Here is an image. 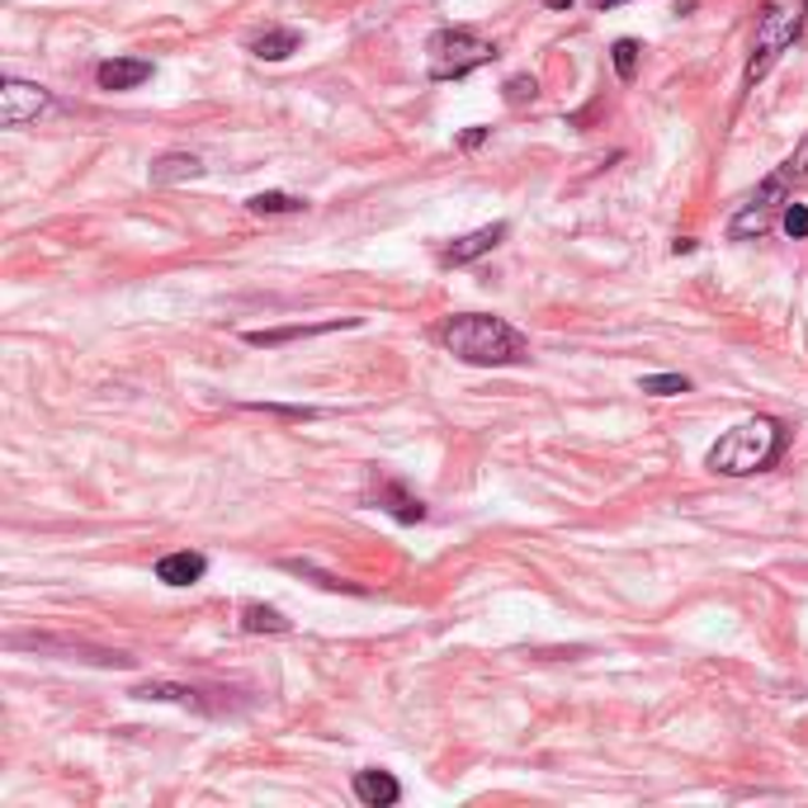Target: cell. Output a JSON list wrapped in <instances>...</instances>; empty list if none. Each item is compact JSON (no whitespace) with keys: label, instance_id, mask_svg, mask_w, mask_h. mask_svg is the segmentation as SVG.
I'll use <instances>...</instances> for the list:
<instances>
[{"label":"cell","instance_id":"21","mask_svg":"<svg viewBox=\"0 0 808 808\" xmlns=\"http://www.w3.org/2000/svg\"><path fill=\"white\" fill-rule=\"evenodd\" d=\"M534 95H539L534 76H511V81H506V104H530Z\"/></svg>","mask_w":808,"mask_h":808},{"label":"cell","instance_id":"12","mask_svg":"<svg viewBox=\"0 0 808 808\" xmlns=\"http://www.w3.org/2000/svg\"><path fill=\"white\" fill-rule=\"evenodd\" d=\"M341 326H355V317H336V322H317V326H279V331H246L251 345H284V341H298V336H322V331H341Z\"/></svg>","mask_w":808,"mask_h":808},{"label":"cell","instance_id":"18","mask_svg":"<svg viewBox=\"0 0 808 808\" xmlns=\"http://www.w3.org/2000/svg\"><path fill=\"white\" fill-rule=\"evenodd\" d=\"M639 388L653 392V398H676V392H690V378L686 374H647Z\"/></svg>","mask_w":808,"mask_h":808},{"label":"cell","instance_id":"6","mask_svg":"<svg viewBox=\"0 0 808 808\" xmlns=\"http://www.w3.org/2000/svg\"><path fill=\"white\" fill-rule=\"evenodd\" d=\"M47 109H53V95L43 86L20 81V76H5V81H0V123H5V129H24V123H34Z\"/></svg>","mask_w":808,"mask_h":808},{"label":"cell","instance_id":"3","mask_svg":"<svg viewBox=\"0 0 808 808\" xmlns=\"http://www.w3.org/2000/svg\"><path fill=\"white\" fill-rule=\"evenodd\" d=\"M808 24V0H766L756 10V34H752V57H748V86L766 81L771 67L781 62L789 47L799 43Z\"/></svg>","mask_w":808,"mask_h":808},{"label":"cell","instance_id":"24","mask_svg":"<svg viewBox=\"0 0 808 808\" xmlns=\"http://www.w3.org/2000/svg\"><path fill=\"white\" fill-rule=\"evenodd\" d=\"M544 5H549V10H567V5H573V0H544Z\"/></svg>","mask_w":808,"mask_h":808},{"label":"cell","instance_id":"7","mask_svg":"<svg viewBox=\"0 0 808 808\" xmlns=\"http://www.w3.org/2000/svg\"><path fill=\"white\" fill-rule=\"evenodd\" d=\"M152 76V62L147 57H109L95 67V81L100 90H137L142 81Z\"/></svg>","mask_w":808,"mask_h":808},{"label":"cell","instance_id":"22","mask_svg":"<svg viewBox=\"0 0 808 808\" xmlns=\"http://www.w3.org/2000/svg\"><path fill=\"white\" fill-rule=\"evenodd\" d=\"M483 137H487V129H468L464 137H458V147H464V152H473V147H483Z\"/></svg>","mask_w":808,"mask_h":808},{"label":"cell","instance_id":"19","mask_svg":"<svg viewBox=\"0 0 808 808\" xmlns=\"http://www.w3.org/2000/svg\"><path fill=\"white\" fill-rule=\"evenodd\" d=\"M639 53H643V47L633 38H620L610 47V62H615V71H620V81H633V71H639Z\"/></svg>","mask_w":808,"mask_h":808},{"label":"cell","instance_id":"13","mask_svg":"<svg viewBox=\"0 0 808 808\" xmlns=\"http://www.w3.org/2000/svg\"><path fill=\"white\" fill-rule=\"evenodd\" d=\"M378 501H384L388 511L402 520V525H417V520H425L421 497H411L407 487H398V483H378Z\"/></svg>","mask_w":808,"mask_h":808},{"label":"cell","instance_id":"14","mask_svg":"<svg viewBox=\"0 0 808 808\" xmlns=\"http://www.w3.org/2000/svg\"><path fill=\"white\" fill-rule=\"evenodd\" d=\"M133 695H137V700H176V705L213 709V705H203V695H199L195 686H176V680H147V686H137Z\"/></svg>","mask_w":808,"mask_h":808},{"label":"cell","instance_id":"1","mask_svg":"<svg viewBox=\"0 0 808 808\" xmlns=\"http://www.w3.org/2000/svg\"><path fill=\"white\" fill-rule=\"evenodd\" d=\"M440 341H445V351L458 355L464 364H492V369L530 355L525 336H520L511 322H501V317H487V312L450 317V322L440 326Z\"/></svg>","mask_w":808,"mask_h":808},{"label":"cell","instance_id":"11","mask_svg":"<svg viewBox=\"0 0 808 808\" xmlns=\"http://www.w3.org/2000/svg\"><path fill=\"white\" fill-rule=\"evenodd\" d=\"M506 236V223H492V228H478V232H468V236H458V242L445 251V265H468V261H478V256H487L497 242Z\"/></svg>","mask_w":808,"mask_h":808},{"label":"cell","instance_id":"20","mask_svg":"<svg viewBox=\"0 0 808 808\" xmlns=\"http://www.w3.org/2000/svg\"><path fill=\"white\" fill-rule=\"evenodd\" d=\"M781 228L795 236V242H804V236H808V203H795V199H789L785 209H781Z\"/></svg>","mask_w":808,"mask_h":808},{"label":"cell","instance_id":"15","mask_svg":"<svg viewBox=\"0 0 808 808\" xmlns=\"http://www.w3.org/2000/svg\"><path fill=\"white\" fill-rule=\"evenodd\" d=\"M251 53L261 62H284L289 53H298V34L294 29H265L261 38H251Z\"/></svg>","mask_w":808,"mask_h":808},{"label":"cell","instance_id":"9","mask_svg":"<svg viewBox=\"0 0 808 808\" xmlns=\"http://www.w3.org/2000/svg\"><path fill=\"white\" fill-rule=\"evenodd\" d=\"M203 573H209V558H203V553H189V549L166 553V558L156 563V582H166V586H195Z\"/></svg>","mask_w":808,"mask_h":808},{"label":"cell","instance_id":"17","mask_svg":"<svg viewBox=\"0 0 808 808\" xmlns=\"http://www.w3.org/2000/svg\"><path fill=\"white\" fill-rule=\"evenodd\" d=\"M246 209L261 213V218H275V213H298V209H303V199L279 195V189H265V195H251L246 199Z\"/></svg>","mask_w":808,"mask_h":808},{"label":"cell","instance_id":"2","mask_svg":"<svg viewBox=\"0 0 808 808\" xmlns=\"http://www.w3.org/2000/svg\"><path fill=\"white\" fill-rule=\"evenodd\" d=\"M789 445V431L775 417H752L733 425L715 450H709V468L723 473V478H748V473H762L771 468L775 458L785 454Z\"/></svg>","mask_w":808,"mask_h":808},{"label":"cell","instance_id":"5","mask_svg":"<svg viewBox=\"0 0 808 808\" xmlns=\"http://www.w3.org/2000/svg\"><path fill=\"white\" fill-rule=\"evenodd\" d=\"M492 57H497V47L478 34H468V29H440V34H431V43H425V71H431L435 81H458V76L487 67Z\"/></svg>","mask_w":808,"mask_h":808},{"label":"cell","instance_id":"23","mask_svg":"<svg viewBox=\"0 0 808 808\" xmlns=\"http://www.w3.org/2000/svg\"><path fill=\"white\" fill-rule=\"evenodd\" d=\"M596 10H610V5H624V0H591Z\"/></svg>","mask_w":808,"mask_h":808},{"label":"cell","instance_id":"16","mask_svg":"<svg viewBox=\"0 0 808 808\" xmlns=\"http://www.w3.org/2000/svg\"><path fill=\"white\" fill-rule=\"evenodd\" d=\"M242 629L246 633H289L294 624L284 620L275 606H261V600H251V606H242Z\"/></svg>","mask_w":808,"mask_h":808},{"label":"cell","instance_id":"10","mask_svg":"<svg viewBox=\"0 0 808 808\" xmlns=\"http://www.w3.org/2000/svg\"><path fill=\"white\" fill-rule=\"evenodd\" d=\"M199 176H203V162H199V156H189V152L156 156L152 170H147L152 185H180V180H199Z\"/></svg>","mask_w":808,"mask_h":808},{"label":"cell","instance_id":"4","mask_svg":"<svg viewBox=\"0 0 808 808\" xmlns=\"http://www.w3.org/2000/svg\"><path fill=\"white\" fill-rule=\"evenodd\" d=\"M804 176H808V142H804L795 156H789V162L775 166L762 185H756V195L742 203V213L728 223V236H733V242H752V236H762L775 223V213L789 203V195H795V185Z\"/></svg>","mask_w":808,"mask_h":808},{"label":"cell","instance_id":"8","mask_svg":"<svg viewBox=\"0 0 808 808\" xmlns=\"http://www.w3.org/2000/svg\"><path fill=\"white\" fill-rule=\"evenodd\" d=\"M355 799H359V804H369V808H388V804H398V799H402V785L392 781L388 771L369 766V771H355Z\"/></svg>","mask_w":808,"mask_h":808}]
</instances>
